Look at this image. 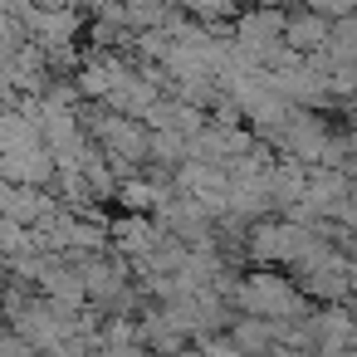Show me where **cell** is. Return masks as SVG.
<instances>
[{
    "label": "cell",
    "mask_w": 357,
    "mask_h": 357,
    "mask_svg": "<svg viewBox=\"0 0 357 357\" xmlns=\"http://www.w3.org/2000/svg\"><path fill=\"white\" fill-rule=\"evenodd\" d=\"M191 10H201V15H230L235 10V0H186Z\"/></svg>",
    "instance_id": "7a4b0ae2"
},
{
    "label": "cell",
    "mask_w": 357,
    "mask_h": 357,
    "mask_svg": "<svg viewBox=\"0 0 357 357\" xmlns=\"http://www.w3.org/2000/svg\"><path fill=\"white\" fill-rule=\"evenodd\" d=\"M284 30H289V45L294 50H323L328 45V20L318 15H303V20H284Z\"/></svg>",
    "instance_id": "6da1fadb"
}]
</instances>
